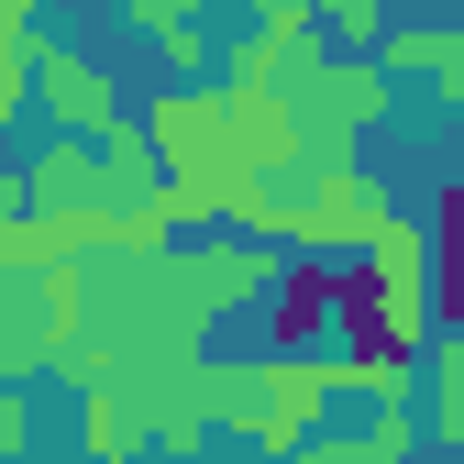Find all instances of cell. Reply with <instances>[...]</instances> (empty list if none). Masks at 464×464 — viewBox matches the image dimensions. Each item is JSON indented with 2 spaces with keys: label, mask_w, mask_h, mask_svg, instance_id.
Returning a JSON list of instances; mask_svg holds the SVG:
<instances>
[{
  "label": "cell",
  "mask_w": 464,
  "mask_h": 464,
  "mask_svg": "<svg viewBox=\"0 0 464 464\" xmlns=\"http://www.w3.org/2000/svg\"><path fill=\"white\" fill-rule=\"evenodd\" d=\"M387 221H398V210L365 188V166H354V155H299L287 178L255 188V232H287L299 255H365Z\"/></svg>",
  "instance_id": "cell-1"
},
{
  "label": "cell",
  "mask_w": 464,
  "mask_h": 464,
  "mask_svg": "<svg viewBox=\"0 0 464 464\" xmlns=\"http://www.w3.org/2000/svg\"><path fill=\"white\" fill-rule=\"evenodd\" d=\"M276 100L299 111V133L321 144V155H354V133H376L387 122V67L376 55H276Z\"/></svg>",
  "instance_id": "cell-2"
},
{
  "label": "cell",
  "mask_w": 464,
  "mask_h": 464,
  "mask_svg": "<svg viewBox=\"0 0 464 464\" xmlns=\"http://www.w3.org/2000/svg\"><path fill=\"white\" fill-rule=\"evenodd\" d=\"M354 276H365V255L354 266H343V255L276 266V287H266V354H332L343 321H354Z\"/></svg>",
  "instance_id": "cell-3"
},
{
  "label": "cell",
  "mask_w": 464,
  "mask_h": 464,
  "mask_svg": "<svg viewBox=\"0 0 464 464\" xmlns=\"http://www.w3.org/2000/svg\"><path fill=\"white\" fill-rule=\"evenodd\" d=\"M34 100L55 111V133H89V144H111V133H122V100H111V78L89 67V55L78 44H34Z\"/></svg>",
  "instance_id": "cell-4"
},
{
  "label": "cell",
  "mask_w": 464,
  "mask_h": 464,
  "mask_svg": "<svg viewBox=\"0 0 464 464\" xmlns=\"http://www.w3.org/2000/svg\"><path fill=\"white\" fill-rule=\"evenodd\" d=\"M166 287H178V299L210 321V310H244V299H266V287H276V266H266L255 244H199V255H178V276H166Z\"/></svg>",
  "instance_id": "cell-5"
},
{
  "label": "cell",
  "mask_w": 464,
  "mask_h": 464,
  "mask_svg": "<svg viewBox=\"0 0 464 464\" xmlns=\"http://www.w3.org/2000/svg\"><path fill=\"white\" fill-rule=\"evenodd\" d=\"M299 464H420V420H410V398H398V410H376L365 431H310Z\"/></svg>",
  "instance_id": "cell-6"
},
{
  "label": "cell",
  "mask_w": 464,
  "mask_h": 464,
  "mask_svg": "<svg viewBox=\"0 0 464 464\" xmlns=\"http://www.w3.org/2000/svg\"><path fill=\"white\" fill-rule=\"evenodd\" d=\"M431 310H442L453 343H464V178L431 199Z\"/></svg>",
  "instance_id": "cell-7"
},
{
  "label": "cell",
  "mask_w": 464,
  "mask_h": 464,
  "mask_svg": "<svg viewBox=\"0 0 464 464\" xmlns=\"http://www.w3.org/2000/svg\"><path fill=\"white\" fill-rule=\"evenodd\" d=\"M431 431L464 453V343H442V354H431Z\"/></svg>",
  "instance_id": "cell-8"
},
{
  "label": "cell",
  "mask_w": 464,
  "mask_h": 464,
  "mask_svg": "<svg viewBox=\"0 0 464 464\" xmlns=\"http://www.w3.org/2000/svg\"><path fill=\"white\" fill-rule=\"evenodd\" d=\"M321 23L343 34V55H376L387 44V0H321Z\"/></svg>",
  "instance_id": "cell-9"
},
{
  "label": "cell",
  "mask_w": 464,
  "mask_h": 464,
  "mask_svg": "<svg viewBox=\"0 0 464 464\" xmlns=\"http://www.w3.org/2000/svg\"><path fill=\"white\" fill-rule=\"evenodd\" d=\"M122 12H133L155 44H166V34H199V0H122Z\"/></svg>",
  "instance_id": "cell-10"
}]
</instances>
